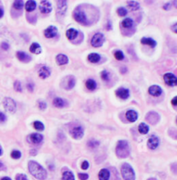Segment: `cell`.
<instances>
[{"label": "cell", "mask_w": 177, "mask_h": 180, "mask_svg": "<svg viewBox=\"0 0 177 180\" xmlns=\"http://www.w3.org/2000/svg\"><path fill=\"white\" fill-rule=\"evenodd\" d=\"M56 62L60 66L66 65L68 62V58L67 57V55H65L63 54H58L56 56Z\"/></svg>", "instance_id": "44dd1931"}, {"label": "cell", "mask_w": 177, "mask_h": 180, "mask_svg": "<svg viewBox=\"0 0 177 180\" xmlns=\"http://www.w3.org/2000/svg\"><path fill=\"white\" fill-rule=\"evenodd\" d=\"M2 154H3V150H2V148H0V156H1Z\"/></svg>", "instance_id": "9f6ffc18"}, {"label": "cell", "mask_w": 177, "mask_h": 180, "mask_svg": "<svg viewBox=\"0 0 177 180\" xmlns=\"http://www.w3.org/2000/svg\"><path fill=\"white\" fill-rule=\"evenodd\" d=\"M73 17L75 19V21L78 23L85 24L86 22V14L82 11L81 9H76L73 11Z\"/></svg>", "instance_id": "52a82bcc"}, {"label": "cell", "mask_w": 177, "mask_h": 180, "mask_svg": "<svg viewBox=\"0 0 177 180\" xmlns=\"http://www.w3.org/2000/svg\"><path fill=\"white\" fill-rule=\"evenodd\" d=\"M176 26H177V24H176V23H175V24H174V26H173V27H172V30H173V31H174V32H175V33H176V32H177V30H176Z\"/></svg>", "instance_id": "f5cc1de1"}, {"label": "cell", "mask_w": 177, "mask_h": 180, "mask_svg": "<svg viewBox=\"0 0 177 180\" xmlns=\"http://www.w3.org/2000/svg\"><path fill=\"white\" fill-rule=\"evenodd\" d=\"M70 134L74 139H81L84 135V129L81 126H76L70 130Z\"/></svg>", "instance_id": "30bf717a"}, {"label": "cell", "mask_w": 177, "mask_h": 180, "mask_svg": "<svg viewBox=\"0 0 177 180\" xmlns=\"http://www.w3.org/2000/svg\"><path fill=\"white\" fill-rule=\"evenodd\" d=\"M38 107H39V109L41 111H44V110H46V108H47V103H46L45 102H39Z\"/></svg>", "instance_id": "7bdbcfd3"}, {"label": "cell", "mask_w": 177, "mask_h": 180, "mask_svg": "<svg viewBox=\"0 0 177 180\" xmlns=\"http://www.w3.org/2000/svg\"><path fill=\"white\" fill-rule=\"evenodd\" d=\"M78 177L81 180H87L89 178V175L87 173H79Z\"/></svg>", "instance_id": "b9f144b4"}, {"label": "cell", "mask_w": 177, "mask_h": 180, "mask_svg": "<svg viewBox=\"0 0 177 180\" xmlns=\"http://www.w3.org/2000/svg\"><path fill=\"white\" fill-rule=\"evenodd\" d=\"M24 6V3L23 0H15L13 3V8L15 9H22Z\"/></svg>", "instance_id": "1f68e13d"}, {"label": "cell", "mask_w": 177, "mask_h": 180, "mask_svg": "<svg viewBox=\"0 0 177 180\" xmlns=\"http://www.w3.org/2000/svg\"><path fill=\"white\" fill-rule=\"evenodd\" d=\"M121 174L124 180H136V174L134 169L128 163H124L121 166Z\"/></svg>", "instance_id": "3957f363"}, {"label": "cell", "mask_w": 177, "mask_h": 180, "mask_svg": "<svg viewBox=\"0 0 177 180\" xmlns=\"http://www.w3.org/2000/svg\"><path fill=\"white\" fill-rule=\"evenodd\" d=\"M88 147L91 148H96L97 147H99V145H100V142L99 141H97L95 140H91L89 142H88Z\"/></svg>", "instance_id": "f35d334b"}, {"label": "cell", "mask_w": 177, "mask_h": 180, "mask_svg": "<svg viewBox=\"0 0 177 180\" xmlns=\"http://www.w3.org/2000/svg\"><path fill=\"white\" fill-rule=\"evenodd\" d=\"M0 180H12L10 177H4V178H2Z\"/></svg>", "instance_id": "11a10c76"}, {"label": "cell", "mask_w": 177, "mask_h": 180, "mask_svg": "<svg viewBox=\"0 0 177 180\" xmlns=\"http://www.w3.org/2000/svg\"><path fill=\"white\" fill-rule=\"evenodd\" d=\"M126 118H127V120L129 122H136L137 120V118H138V114H137V112H136L135 111H133V110H130V111H128L126 112Z\"/></svg>", "instance_id": "ac0fdd59"}, {"label": "cell", "mask_w": 177, "mask_h": 180, "mask_svg": "<svg viewBox=\"0 0 177 180\" xmlns=\"http://www.w3.org/2000/svg\"><path fill=\"white\" fill-rule=\"evenodd\" d=\"M127 5L131 10H137L140 8V5L136 1H129L127 2Z\"/></svg>", "instance_id": "f1b7e54d"}, {"label": "cell", "mask_w": 177, "mask_h": 180, "mask_svg": "<svg viewBox=\"0 0 177 180\" xmlns=\"http://www.w3.org/2000/svg\"><path fill=\"white\" fill-rule=\"evenodd\" d=\"M88 168H89V162L86 161V160L82 162V164H81L82 170H87Z\"/></svg>", "instance_id": "ee69618b"}, {"label": "cell", "mask_w": 177, "mask_h": 180, "mask_svg": "<svg viewBox=\"0 0 177 180\" xmlns=\"http://www.w3.org/2000/svg\"><path fill=\"white\" fill-rule=\"evenodd\" d=\"M4 14H5L4 9H2V8H0V18H2V17H4Z\"/></svg>", "instance_id": "816d5d0a"}, {"label": "cell", "mask_w": 177, "mask_h": 180, "mask_svg": "<svg viewBox=\"0 0 177 180\" xmlns=\"http://www.w3.org/2000/svg\"><path fill=\"white\" fill-rule=\"evenodd\" d=\"M66 35H67V37L69 40H74L78 36V31L74 28H69V29H68Z\"/></svg>", "instance_id": "cb8c5ba5"}, {"label": "cell", "mask_w": 177, "mask_h": 180, "mask_svg": "<svg viewBox=\"0 0 177 180\" xmlns=\"http://www.w3.org/2000/svg\"><path fill=\"white\" fill-rule=\"evenodd\" d=\"M14 89H15L17 92H21L23 91L22 84H21V83H20L19 81H16V82L14 83Z\"/></svg>", "instance_id": "ab89813d"}, {"label": "cell", "mask_w": 177, "mask_h": 180, "mask_svg": "<svg viewBox=\"0 0 177 180\" xmlns=\"http://www.w3.org/2000/svg\"><path fill=\"white\" fill-rule=\"evenodd\" d=\"M30 52H31L32 54H41V47L38 43H37V42H34V43H32L31 45H30Z\"/></svg>", "instance_id": "603a6c76"}, {"label": "cell", "mask_w": 177, "mask_h": 180, "mask_svg": "<svg viewBox=\"0 0 177 180\" xmlns=\"http://www.w3.org/2000/svg\"><path fill=\"white\" fill-rule=\"evenodd\" d=\"M114 56H115V58H116L118 60H123L124 59V53H123L122 51H120V50L116 51V52L114 53Z\"/></svg>", "instance_id": "d590c367"}, {"label": "cell", "mask_w": 177, "mask_h": 180, "mask_svg": "<svg viewBox=\"0 0 177 180\" xmlns=\"http://www.w3.org/2000/svg\"><path fill=\"white\" fill-rule=\"evenodd\" d=\"M159 139L156 136H151L148 141V147L151 150H154L155 148H158L159 146Z\"/></svg>", "instance_id": "5bb4252c"}, {"label": "cell", "mask_w": 177, "mask_h": 180, "mask_svg": "<svg viewBox=\"0 0 177 180\" xmlns=\"http://www.w3.org/2000/svg\"><path fill=\"white\" fill-rule=\"evenodd\" d=\"M53 103L56 108H63L66 105V102L61 97H55L54 101H53Z\"/></svg>", "instance_id": "4316f807"}, {"label": "cell", "mask_w": 177, "mask_h": 180, "mask_svg": "<svg viewBox=\"0 0 177 180\" xmlns=\"http://www.w3.org/2000/svg\"><path fill=\"white\" fill-rule=\"evenodd\" d=\"M43 140V136L40 134L37 133H34L29 135L28 137V141L29 142H30L32 144H40Z\"/></svg>", "instance_id": "8fae6325"}, {"label": "cell", "mask_w": 177, "mask_h": 180, "mask_svg": "<svg viewBox=\"0 0 177 180\" xmlns=\"http://www.w3.org/2000/svg\"><path fill=\"white\" fill-rule=\"evenodd\" d=\"M27 88L30 92H33V89H34V84H33L32 83H29L27 84Z\"/></svg>", "instance_id": "7dc6e473"}, {"label": "cell", "mask_w": 177, "mask_h": 180, "mask_svg": "<svg viewBox=\"0 0 177 180\" xmlns=\"http://www.w3.org/2000/svg\"><path fill=\"white\" fill-rule=\"evenodd\" d=\"M1 47H2L4 50H8L10 48V45L7 42H2V43H1Z\"/></svg>", "instance_id": "f6af8a7d"}, {"label": "cell", "mask_w": 177, "mask_h": 180, "mask_svg": "<svg viewBox=\"0 0 177 180\" xmlns=\"http://www.w3.org/2000/svg\"><path fill=\"white\" fill-rule=\"evenodd\" d=\"M86 86L88 90H90V91H93V90H95L96 88H97V83H96L95 80L90 79H88V80H86Z\"/></svg>", "instance_id": "83f0119b"}, {"label": "cell", "mask_w": 177, "mask_h": 180, "mask_svg": "<svg viewBox=\"0 0 177 180\" xmlns=\"http://www.w3.org/2000/svg\"><path fill=\"white\" fill-rule=\"evenodd\" d=\"M29 171L38 180H45L48 178V173L46 170L41 166L39 163L34 160H30L29 162Z\"/></svg>", "instance_id": "6da1fadb"}, {"label": "cell", "mask_w": 177, "mask_h": 180, "mask_svg": "<svg viewBox=\"0 0 177 180\" xmlns=\"http://www.w3.org/2000/svg\"><path fill=\"white\" fill-rule=\"evenodd\" d=\"M57 28L55 26H49L44 30V36L46 38H53L57 35Z\"/></svg>", "instance_id": "4fadbf2b"}, {"label": "cell", "mask_w": 177, "mask_h": 180, "mask_svg": "<svg viewBox=\"0 0 177 180\" xmlns=\"http://www.w3.org/2000/svg\"><path fill=\"white\" fill-rule=\"evenodd\" d=\"M40 11L43 14H49L52 11V5L48 0H42L39 5Z\"/></svg>", "instance_id": "ba28073f"}, {"label": "cell", "mask_w": 177, "mask_h": 180, "mask_svg": "<svg viewBox=\"0 0 177 180\" xmlns=\"http://www.w3.org/2000/svg\"><path fill=\"white\" fill-rule=\"evenodd\" d=\"M163 79L166 84H168L169 86H175L177 84V79L175 74L170 73H165L163 75Z\"/></svg>", "instance_id": "9c48e42d"}, {"label": "cell", "mask_w": 177, "mask_h": 180, "mask_svg": "<svg viewBox=\"0 0 177 180\" xmlns=\"http://www.w3.org/2000/svg\"><path fill=\"white\" fill-rule=\"evenodd\" d=\"M34 128L36 129L38 131H42L44 130V124L41 122H39V121H36L34 122Z\"/></svg>", "instance_id": "d6a6232c"}, {"label": "cell", "mask_w": 177, "mask_h": 180, "mask_svg": "<svg viewBox=\"0 0 177 180\" xmlns=\"http://www.w3.org/2000/svg\"><path fill=\"white\" fill-rule=\"evenodd\" d=\"M138 131H139V133L142 134H148V132H149V126L145 123H140L139 126H138Z\"/></svg>", "instance_id": "f546056e"}, {"label": "cell", "mask_w": 177, "mask_h": 180, "mask_svg": "<svg viewBox=\"0 0 177 180\" xmlns=\"http://www.w3.org/2000/svg\"><path fill=\"white\" fill-rule=\"evenodd\" d=\"M116 95L121 99H127L128 97H130V91L126 88L120 87L116 91Z\"/></svg>", "instance_id": "7c38bea8"}, {"label": "cell", "mask_w": 177, "mask_h": 180, "mask_svg": "<svg viewBox=\"0 0 177 180\" xmlns=\"http://www.w3.org/2000/svg\"><path fill=\"white\" fill-rule=\"evenodd\" d=\"M116 153H117L118 157L122 158V159L127 158L129 156L130 146H129L127 141L122 140V141H118L117 148H116Z\"/></svg>", "instance_id": "7a4b0ae2"}, {"label": "cell", "mask_w": 177, "mask_h": 180, "mask_svg": "<svg viewBox=\"0 0 177 180\" xmlns=\"http://www.w3.org/2000/svg\"><path fill=\"white\" fill-rule=\"evenodd\" d=\"M10 155H11V158L14 159H20L21 156H22V153H21V152L18 151V150H14V151L11 152V154H10Z\"/></svg>", "instance_id": "8d00e7d4"}, {"label": "cell", "mask_w": 177, "mask_h": 180, "mask_svg": "<svg viewBox=\"0 0 177 180\" xmlns=\"http://www.w3.org/2000/svg\"><path fill=\"white\" fill-rule=\"evenodd\" d=\"M141 43L142 44H144V45H149L151 47H155L156 46V42L153 40L152 38H142L141 39Z\"/></svg>", "instance_id": "7402d4cb"}, {"label": "cell", "mask_w": 177, "mask_h": 180, "mask_svg": "<svg viewBox=\"0 0 177 180\" xmlns=\"http://www.w3.org/2000/svg\"><path fill=\"white\" fill-rule=\"evenodd\" d=\"M37 8V2L35 0H28L25 4V9L28 12H32Z\"/></svg>", "instance_id": "ffe728a7"}, {"label": "cell", "mask_w": 177, "mask_h": 180, "mask_svg": "<svg viewBox=\"0 0 177 180\" xmlns=\"http://www.w3.org/2000/svg\"><path fill=\"white\" fill-rule=\"evenodd\" d=\"M62 179L63 180H75L73 171L67 170L62 172Z\"/></svg>", "instance_id": "d4e9b609"}, {"label": "cell", "mask_w": 177, "mask_h": 180, "mask_svg": "<svg viewBox=\"0 0 177 180\" xmlns=\"http://www.w3.org/2000/svg\"><path fill=\"white\" fill-rule=\"evenodd\" d=\"M104 42V36L102 33H96L92 37L91 44L94 47H100L103 45Z\"/></svg>", "instance_id": "5b68a950"}, {"label": "cell", "mask_w": 177, "mask_h": 180, "mask_svg": "<svg viewBox=\"0 0 177 180\" xmlns=\"http://www.w3.org/2000/svg\"><path fill=\"white\" fill-rule=\"evenodd\" d=\"M122 26L125 28H131L133 26V20L132 18H125L122 22Z\"/></svg>", "instance_id": "4dcf8cb0"}, {"label": "cell", "mask_w": 177, "mask_h": 180, "mask_svg": "<svg viewBox=\"0 0 177 180\" xmlns=\"http://www.w3.org/2000/svg\"><path fill=\"white\" fill-rule=\"evenodd\" d=\"M149 93H150L151 96L159 97L163 93V90L158 85H152V86H150L149 88Z\"/></svg>", "instance_id": "2e32d148"}, {"label": "cell", "mask_w": 177, "mask_h": 180, "mask_svg": "<svg viewBox=\"0 0 177 180\" xmlns=\"http://www.w3.org/2000/svg\"><path fill=\"white\" fill-rule=\"evenodd\" d=\"M111 177L110 171L106 168L101 169L99 172V179L100 180H109Z\"/></svg>", "instance_id": "d6986e66"}, {"label": "cell", "mask_w": 177, "mask_h": 180, "mask_svg": "<svg viewBox=\"0 0 177 180\" xmlns=\"http://www.w3.org/2000/svg\"><path fill=\"white\" fill-rule=\"evenodd\" d=\"M176 101H177V97H174V99L172 100V104L174 106H175L176 105Z\"/></svg>", "instance_id": "f907efd6"}, {"label": "cell", "mask_w": 177, "mask_h": 180, "mask_svg": "<svg viewBox=\"0 0 177 180\" xmlns=\"http://www.w3.org/2000/svg\"><path fill=\"white\" fill-rule=\"evenodd\" d=\"M16 180H29L28 177L23 173H18L16 176Z\"/></svg>", "instance_id": "60d3db41"}, {"label": "cell", "mask_w": 177, "mask_h": 180, "mask_svg": "<svg viewBox=\"0 0 177 180\" xmlns=\"http://www.w3.org/2000/svg\"><path fill=\"white\" fill-rule=\"evenodd\" d=\"M101 78L104 81H109L110 79H111V74H110L109 72H107L106 70H104L102 73H101Z\"/></svg>", "instance_id": "836d02e7"}, {"label": "cell", "mask_w": 177, "mask_h": 180, "mask_svg": "<svg viewBox=\"0 0 177 180\" xmlns=\"http://www.w3.org/2000/svg\"><path fill=\"white\" fill-rule=\"evenodd\" d=\"M5 121H6V115L4 113L0 112V122H4Z\"/></svg>", "instance_id": "bcb514c9"}, {"label": "cell", "mask_w": 177, "mask_h": 180, "mask_svg": "<svg viewBox=\"0 0 177 180\" xmlns=\"http://www.w3.org/2000/svg\"><path fill=\"white\" fill-rule=\"evenodd\" d=\"M4 107L10 113H15L17 111V103L10 97H5L4 99Z\"/></svg>", "instance_id": "277c9868"}, {"label": "cell", "mask_w": 177, "mask_h": 180, "mask_svg": "<svg viewBox=\"0 0 177 180\" xmlns=\"http://www.w3.org/2000/svg\"><path fill=\"white\" fill-rule=\"evenodd\" d=\"M5 165L3 164V162L0 161V171H1V170H5Z\"/></svg>", "instance_id": "681fc988"}, {"label": "cell", "mask_w": 177, "mask_h": 180, "mask_svg": "<svg viewBox=\"0 0 177 180\" xmlns=\"http://www.w3.org/2000/svg\"><path fill=\"white\" fill-rule=\"evenodd\" d=\"M38 73H39L40 78L44 79L49 77L50 74H51V72H50L49 67H48V66H41V68L39 69Z\"/></svg>", "instance_id": "9a60e30c"}, {"label": "cell", "mask_w": 177, "mask_h": 180, "mask_svg": "<svg viewBox=\"0 0 177 180\" xmlns=\"http://www.w3.org/2000/svg\"><path fill=\"white\" fill-rule=\"evenodd\" d=\"M120 72H121V73H126V72H127V69H126V67H123V68H121Z\"/></svg>", "instance_id": "db71d44e"}, {"label": "cell", "mask_w": 177, "mask_h": 180, "mask_svg": "<svg viewBox=\"0 0 177 180\" xmlns=\"http://www.w3.org/2000/svg\"><path fill=\"white\" fill-rule=\"evenodd\" d=\"M100 59H101V57L97 53H92V54H90L88 55V60L90 62H92V63H97V62L100 61Z\"/></svg>", "instance_id": "484cf974"}, {"label": "cell", "mask_w": 177, "mask_h": 180, "mask_svg": "<svg viewBox=\"0 0 177 180\" xmlns=\"http://www.w3.org/2000/svg\"><path fill=\"white\" fill-rule=\"evenodd\" d=\"M17 57L22 62H30L31 60V57L28 54L24 53V52H22V51L17 52Z\"/></svg>", "instance_id": "e0dca14e"}, {"label": "cell", "mask_w": 177, "mask_h": 180, "mask_svg": "<svg viewBox=\"0 0 177 180\" xmlns=\"http://www.w3.org/2000/svg\"><path fill=\"white\" fill-rule=\"evenodd\" d=\"M75 85V79L73 77H69V79H68V86H67V89L68 90H70V89H73Z\"/></svg>", "instance_id": "e575fe53"}, {"label": "cell", "mask_w": 177, "mask_h": 180, "mask_svg": "<svg viewBox=\"0 0 177 180\" xmlns=\"http://www.w3.org/2000/svg\"><path fill=\"white\" fill-rule=\"evenodd\" d=\"M163 9H166V10H168V9H171V4H170V3H168V4H166L165 5H163Z\"/></svg>", "instance_id": "c3c4849f"}, {"label": "cell", "mask_w": 177, "mask_h": 180, "mask_svg": "<svg viewBox=\"0 0 177 180\" xmlns=\"http://www.w3.org/2000/svg\"><path fill=\"white\" fill-rule=\"evenodd\" d=\"M117 12H118V14L119 17H125L128 13L127 9H125L124 7H120V8H118V10H117Z\"/></svg>", "instance_id": "74e56055"}, {"label": "cell", "mask_w": 177, "mask_h": 180, "mask_svg": "<svg viewBox=\"0 0 177 180\" xmlns=\"http://www.w3.org/2000/svg\"><path fill=\"white\" fill-rule=\"evenodd\" d=\"M68 8L67 0H57V15L60 17H64Z\"/></svg>", "instance_id": "8992f818"}]
</instances>
